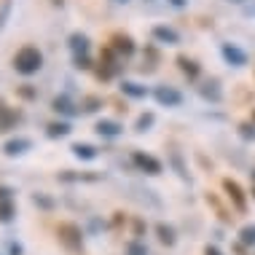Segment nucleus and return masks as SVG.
I'll return each instance as SVG.
<instances>
[{
	"label": "nucleus",
	"instance_id": "obj_17",
	"mask_svg": "<svg viewBox=\"0 0 255 255\" xmlns=\"http://www.w3.org/2000/svg\"><path fill=\"white\" fill-rule=\"evenodd\" d=\"M121 94H127V97H132V100H145L148 89L134 84V81H121Z\"/></svg>",
	"mask_w": 255,
	"mask_h": 255
},
{
	"label": "nucleus",
	"instance_id": "obj_15",
	"mask_svg": "<svg viewBox=\"0 0 255 255\" xmlns=\"http://www.w3.org/2000/svg\"><path fill=\"white\" fill-rule=\"evenodd\" d=\"M177 67H180V73L185 75V78H191V81H196V78H199V73H202L199 62H196V59H191V57H185V54H180V57H177Z\"/></svg>",
	"mask_w": 255,
	"mask_h": 255
},
{
	"label": "nucleus",
	"instance_id": "obj_37",
	"mask_svg": "<svg viewBox=\"0 0 255 255\" xmlns=\"http://www.w3.org/2000/svg\"><path fill=\"white\" fill-rule=\"evenodd\" d=\"M27 86H30V84H24L22 89H19V94H22V97H27V100H32V97H35V92H32V89H27Z\"/></svg>",
	"mask_w": 255,
	"mask_h": 255
},
{
	"label": "nucleus",
	"instance_id": "obj_25",
	"mask_svg": "<svg viewBox=\"0 0 255 255\" xmlns=\"http://www.w3.org/2000/svg\"><path fill=\"white\" fill-rule=\"evenodd\" d=\"M127 255H148V247L142 239H132V242H127Z\"/></svg>",
	"mask_w": 255,
	"mask_h": 255
},
{
	"label": "nucleus",
	"instance_id": "obj_31",
	"mask_svg": "<svg viewBox=\"0 0 255 255\" xmlns=\"http://www.w3.org/2000/svg\"><path fill=\"white\" fill-rule=\"evenodd\" d=\"M145 229H148V226H145V220H142V218H134V220H132V231H134V239H140L142 234H145Z\"/></svg>",
	"mask_w": 255,
	"mask_h": 255
},
{
	"label": "nucleus",
	"instance_id": "obj_9",
	"mask_svg": "<svg viewBox=\"0 0 255 255\" xmlns=\"http://www.w3.org/2000/svg\"><path fill=\"white\" fill-rule=\"evenodd\" d=\"M27 150H32V140H30V137H11V140L3 145V153L8 156V158L24 156Z\"/></svg>",
	"mask_w": 255,
	"mask_h": 255
},
{
	"label": "nucleus",
	"instance_id": "obj_10",
	"mask_svg": "<svg viewBox=\"0 0 255 255\" xmlns=\"http://www.w3.org/2000/svg\"><path fill=\"white\" fill-rule=\"evenodd\" d=\"M150 35H153V40L167 43V46H177V43H180V32H177L175 27H167V24H156L153 30H150Z\"/></svg>",
	"mask_w": 255,
	"mask_h": 255
},
{
	"label": "nucleus",
	"instance_id": "obj_23",
	"mask_svg": "<svg viewBox=\"0 0 255 255\" xmlns=\"http://www.w3.org/2000/svg\"><path fill=\"white\" fill-rule=\"evenodd\" d=\"M32 204L40 207V210H46V212H51L54 207H57V202H54L49 194H43V191H35V194H32Z\"/></svg>",
	"mask_w": 255,
	"mask_h": 255
},
{
	"label": "nucleus",
	"instance_id": "obj_2",
	"mask_svg": "<svg viewBox=\"0 0 255 255\" xmlns=\"http://www.w3.org/2000/svg\"><path fill=\"white\" fill-rule=\"evenodd\" d=\"M40 67H43V54L35 46H22L13 54V70L19 75H35Z\"/></svg>",
	"mask_w": 255,
	"mask_h": 255
},
{
	"label": "nucleus",
	"instance_id": "obj_8",
	"mask_svg": "<svg viewBox=\"0 0 255 255\" xmlns=\"http://www.w3.org/2000/svg\"><path fill=\"white\" fill-rule=\"evenodd\" d=\"M59 183H100L102 175L100 172H73V169H62L57 175Z\"/></svg>",
	"mask_w": 255,
	"mask_h": 255
},
{
	"label": "nucleus",
	"instance_id": "obj_6",
	"mask_svg": "<svg viewBox=\"0 0 255 255\" xmlns=\"http://www.w3.org/2000/svg\"><path fill=\"white\" fill-rule=\"evenodd\" d=\"M153 97H156L158 105H164V108H180L183 105V94L177 92L175 86H156Z\"/></svg>",
	"mask_w": 255,
	"mask_h": 255
},
{
	"label": "nucleus",
	"instance_id": "obj_36",
	"mask_svg": "<svg viewBox=\"0 0 255 255\" xmlns=\"http://www.w3.org/2000/svg\"><path fill=\"white\" fill-rule=\"evenodd\" d=\"M124 223H127V218H124V212H113V229H121Z\"/></svg>",
	"mask_w": 255,
	"mask_h": 255
},
{
	"label": "nucleus",
	"instance_id": "obj_7",
	"mask_svg": "<svg viewBox=\"0 0 255 255\" xmlns=\"http://www.w3.org/2000/svg\"><path fill=\"white\" fill-rule=\"evenodd\" d=\"M110 49L119 54V57H132L137 46H134L132 35H127V32H113V35H110Z\"/></svg>",
	"mask_w": 255,
	"mask_h": 255
},
{
	"label": "nucleus",
	"instance_id": "obj_42",
	"mask_svg": "<svg viewBox=\"0 0 255 255\" xmlns=\"http://www.w3.org/2000/svg\"><path fill=\"white\" fill-rule=\"evenodd\" d=\"M234 3H239V0H234Z\"/></svg>",
	"mask_w": 255,
	"mask_h": 255
},
{
	"label": "nucleus",
	"instance_id": "obj_1",
	"mask_svg": "<svg viewBox=\"0 0 255 255\" xmlns=\"http://www.w3.org/2000/svg\"><path fill=\"white\" fill-rule=\"evenodd\" d=\"M57 242L70 255H81L84 253V229H81L78 223L65 220V223L57 226Z\"/></svg>",
	"mask_w": 255,
	"mask_h": 255
},
{
	"label": "nucleus",
	"instance_id": "obj_33",
	"mask_svg": "<svg viewBox=\"0 0 255 255\" xmlns=\"http://www.w3.org/2000/svg\"><path fill=\"white\" fill-rule=\"evenodd\" d=\"M8 255H24V245H19V242H8Z\"/></svg>",
	"mask_w": 255,
	"mask_h": 255
},
{
	"label": "nucleus",
	"instance_id": "obj_20",
	"mask_svg": "<svg viewBox=\"0 0 255 255\" xmlns=\"http://www.w3.org/2000/svg\"><path fill=\"white\" fill-rule=\"evenodd\" d=\"M199 94H202L204 100H212V102H220V89H218V81H207V84L199 86Z\"/></svg>",
	"mask_w": 255,
	"mask_h": 255
},
{
	"label": "nucleus",
	"instance_id": "obj_13",
	"mask_svg": "<svg viewBox=\"0 0 255 255\" xmlns=\"http://www.w3.org/2000/svg\"><path fill=\"white\" fill-rule=\"evenodd\" d=\"M94 132H97L100 137H119L124 132V127L113 119H100L97 124H94Z\"/></svg>",
	"mask_w": 255,
	"mask_h": 255
},
{
	"label": "nucleus",
	"instance_id": "obj_35",
	"mask_svg": "<svg viewBox=\"0 0 255 255\" xmlns=\"http://www.w3.org/2000/svg\"><path fill=\"white\" fill-rule=\"evenodd\" d=\"M202 255H223V250H220L218 245H207L204 250H202Z\"/></svg>",
	"mask_w": 255,
	"mask_h": 255
},
{
	"label": "nucleus",
	"instance_id": "obj_24",
	"mask_svg": "<svg viewBox=\"0 0 255 255\" xmlns=\"http://www.w3.org/2000/svg\"><path fill=\"white\" fill-rule=\"evenodd\" d=\"M237 237H239V242H242L245 247H255V223H247V226H242Z\"/></svg>",
	"mask_w": 255,
	"mask_h": 255
},
{
	"label": "nucleus",
	"instance_id": "obj_32",
	"mask_svg": "<svg viewBox=\"0 0 255 255\" xmlns=\"http://www.w3.org/2000/svg\"><path fill=\"white\" fill-rule=\"evenodd\" d=\"M239 134L245 137V140H255V124L250 127V124H242V127H239Z\"/></svg>",
	"mask_w": 255,
	"mask_h": 255
},
{
	"label": "nucleus",
	"instance_id": "obj_3",
	"mask_svg": "<svg viewBox=\"0 0 255 255\" xmlns=\"http://www.w3.org/2000/svg\"><path fill=\"white\" fill-rule=\"evenodd\" d=\"M220 185H223V194L231 202V207L245 215V212H247V194H245V188L234 180V177H223V183H220Z\"/></svg>",
	"mask_w": 255,
	"mask_h": 255
},
{
	"label": "nucleus",
	"instance_id": "obj_22",
	"mask_svg": "<svg viewBox=\"0 0 255 255\" xmlns=\"http://www.w3.org/2000/svg\"><path fill=\"white\" fill-rule=\"evenodd\" d=\"M156 124V113H142V116H137V121H134V132H150V127Z\"/></svg>",
	"mask_w": 255,
	"mask_h": 255
},
{
	"label": "nucleus",
	"instance_id": "obj_11",
	"mask_svg": "<svg viewBox=\"0 0 255 255\" xmlns=\"http://www.w3.org/2000/svg\"><path fill=\"white\" fill-rule=\"evenodd\" d=\"M153 231H156V239L164 247H175L177 245V231H175V226H172V223H164V220H161V223L153 226Z\"/></svg>",
	"mask_w": 255,
	"mask_h": 255
},
{
	"label": "nucleus",
	"instance_id": "obj_14",
	"mask_svg": "<svg viewBox=\"0 0 255 255\" xmlns=\"http://www.w3.org/2000/svg\"><path fill=\"white\" fill-rule=\"evenodd\" d=\"M70 150H73L75 158H81V161H94V158L100 156V150L94 148L92 142H73Z\"/></svg>",
	"mask_w": 255,
	"mask_h": 255
},
{
	"label": "nucleus",
	"instance_id": "obj_30",
	"mask_svg": "<svg viewBox=\"0 0 255 255\" xmlns=\"http://www.w3.org/2000/svg\"><path fill=\"white\" fill-rule=\"evenodd\" d=\"M172 167L177 169V175H180L183 180H191V177H188V169H185V164H183V158H180V153H172Z\"/></svg>",
	"mask_w": 255,
	"mask_h": 255
},
{
	"label": "nucleus",
	"instance_id": "obj_41",
	"mask_svg": "<svg viewBox=\"0 0 255 255\" xmlns=\"http://www.w3.org/2000/svg\"><path fill=\"white\" fill-rule=\"evenodd\" d=\"M253 183H255V169H253Z\"/></svg>",
	"mask_w": 255,
	"mask_h": 255
},
{
	"label": "nucleus",
	"instance_id": "obj_29",
	"mask_svg": "<svg viewBox=\"0 0 255 255\" xmlns=\"http://www.w3.org/2000/svg\"><path fill=\"white\" fill-rule=\"evenodd\" d=\"M73 62H75V70H92L89 54H73Z\"/></svg>",
	"mask_w": 255,
	"mask_h": 255
},
{
	"label": "nucleus",
	"instance_id": "obj_4",
	"mask_svg": "<svg viewBox=\"0 0 255 255\" xmlns=\"http://www.w3.org/2000/svg\"><path fill=\"white\" fill-rule=\"evenodd\" d=\"M119 73V54H116L110 46L100 51V67H97V78L100 81H110L113 75Z\"/></svg>",
	"mask_w": 255,
	"mask_h": 255
},
{
	"label": "nucleus",
	"instance_id": "obj_26",
	"mask_svg": "<svg viewBox=\"0 0 255 255\" xmlns=\"http://www.w3.org/2000/svg\"><path fill=\"white\" fill-rule=\"evenodd\" d=\"M13 121H16V116H13L5 105H0V129H11Z\"/></svg>",
	"mask_w": 255,
	"mask_h": 255
},
{
	"label": "nucleus",
	"instance_id": "obj_5",
	"mask_svg": "<svg viewBox=\"0 0 255 255\" xmlns=\"http://www.w3.org/2000/svg\"><path fill=\"white\" fill-rule=\"evenodd\" d=\"M132 164H134L140 172L150 175V177H156V175H161V172H164V164L158 161L156 156L145 153V150H132Z\"/></svg>",
	"mask_w": 255,
	"mask_h": 255
},
{
	"label": "nucleus",
	"instance_id": "obj_34",
	"mask_svg": "<svg viewBox=\"0 0 255 255\" xmlns=\"http://www.w3.org/2000/svg\"><path fill=\"white\" fill-rule=\"evenodd\" d=\"M13 194H16V191H13L11 185H0V202H3V199H13Z\"/></svg>",
	"mask_w": 255,
	"mask_h": 255
},
{
	"label": "nucleus",
	"instance_id": "obj_19",
	"mask_svg": "<svg viewBox=\"0 0 255 255\" xmlns=\"http://www.w3.org/2000/svg\"><path fill=\"white\" fill-rule=\"evenodd\" d=\"M51 108H54V113H62V116H75V105L70 102V97H54L51 100Z\"/></svg>",
	"mask_w": 255,
	"mask_h": 255
},
{
	"label": "nucleus",
	"instance_id": "obj_27",
	"mask_svg": "<svg viewBox=\"0 0 255 255\" xmlns=\"http://www.w3.org/2000/svg\"><path fill=\"white\" fill-rule=\"evenodd\" d=\"M81 108H84V113H97V110L102 108V97H84Z\"/></svg>",
	"mask_w": 255,
	"mask_h": 255
},
{
	"label": "nucleus",
	"instance_id": "obj_39",
	"mask_svg": "<svg viewBox=\"0 0 255 255\" xmlns=\"http://www.w3.org/2000/svg\"><path fill=\"white\" fill-rule=\"evenodd\" d=\"M116 3H129V0H116Z\"/></svg>",
	"mask_w": 255,
	"mask_h": 255
},
{
	"label": "nucleus",
	"instance_id": "obj_28",
	"mask_svg": "<svg viewBox=\"0 0 255 255\" xmlns=\"http://www.w3.org/2000/svg\"><path fill=\"white\" fill-rule=\"evenodd\" d=\"M207 202H210V204H212V207H215V210H218V218L223 220V223H231V215H229V212L223 210V204H220L215 196H210V194H207Z\"/></svg>",
	"mask_w": 255,
	"mask_h": 255
},
{
	"label": "nucleus",
	"instance_id": "obj_40",
	"mask_svg": "<svg viewBox=\"0 0 255 255\" xmlns=\"http://www.w3.org/2000/svg\"><path fill=\"white\" fill-rule=\"evenodd\" d=\"M253 196H255V183H253Z\"/></svg>",
	"mask_w": 255,
	"mask_h": 255
},
{
	"label": "nucleus",
	"instance_id": "obj_21",
	"mask_svg": "<svg viewBox=\"0 0 255 255\" xmlns=\"http://www.w3.org/2000/svg\"><path fill=\"white\" fill-rule=\"evenodd\" d=\"M13 218H16V204H13V199H3V202H0V223H11Z\"/></svg>",
	"mask_w": 255,
	"mask_h": 255
},
{
	"label": "nucleus",
	"instance_id": "obj_18",
	"mask_svg": "<svg viewBox=\"0 0 255 255\" xmlns=\"http://www.w3.org/2000/svg\"><path fill=\"white\" fill-rule=\"evenodd\" d=\"M67 43H70L73 54H89V35H84V32H73Z\"/></svg>",
	"mask_w": 255,
	"mask_h": 255
},
{
	"label": "nucleus",
	"instance_id": "obj_16",
	"mask_svg": "<svg viewBox=\"0 0 255 255\" xmlns=\"http://www.w3.org/2000/svg\"><path fill=\"white\" fill-rule=\"evenodd\" d=\"M73 132L70 121H51L46 124V137H51V140H59V137H67Z\"/></svg>",
	"mask_w": 255,
	"mask_h": 255
},
{
	"label": "nucleus",
	"instance_id": "obj_38",
	"mask_svg": "<svg viewBox=\"0 0 255 255\" xmlns=\"http://www.w3.org/2000/svg\"><path fill=\"white\" fill-rule=\"evenodd\" d=\"M169 5H175V8H183V5H188V0H169Z\"/></svg>",
	"mask_w": 255,
	"mask_h": 255
},
{
	"label": "nucleus",
	"instance_id": "obj_12",
	"mask_svg": "<svg viewBox=\"0 0 255 255\" xmlns=\"http://www.w3.org/2000/svg\"><path fill=\"white\" fill-rule=\"evenodd\" d=\"M220 54H223V59L231 62L234 67H245L247 65V54L239 49V46H234V43H223L220 46Z\"/></svg>",
	"mask_w": 255,
	"mask_h": 255
}]
</instances>
